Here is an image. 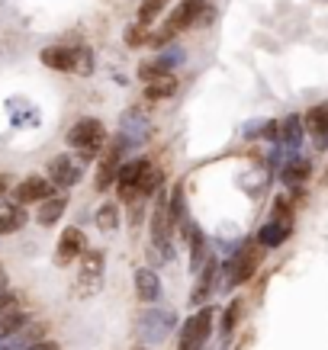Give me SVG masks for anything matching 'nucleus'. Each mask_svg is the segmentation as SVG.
I'll return each instance as SVG.
<instances>
[{
	"label": "nucleus",
	"mask_w": 328,
	"mask_h": 350,
	"mask_svg": "<svg viewBox=\"0 0 328 350\" xmlns=\"http://www.w3.org/2000/svg\"><path fill=\"white\" fill-rule=\"evenodd\" d=\"M212 16H216V10H212L206 0H180L177 10L171 13V16L161 23L158 29L149 32L145 45H151V49H164L168 42H174V39H177L180 32L193 29V26H206Z\"/></svg>",
	"instance_id": "1"
},
{
	"label": "nucleus",
	"mask_w": 328,
	"mask_h": 350,
	"mask_svg": "<svg viewBox=\"0 0 328 350\" xmlns=\"http://www.w3.org/2000/svg\"><path fill=\"white\" fill-rule=\"evenodd\" d=\"M42 64L45 68H52V71H64V75H71V71H77L81 77H87L90 71H94V55H90V49L87 45H49V49H42Z\"/></svg>",
	"instance_id": "2"
},
{
	"label": "nucleus",
	"mask_w": 328,
	"mask_h": 350,
	"mask_svg": "<svg viewBox=\"0 0 328 350\" xmlns=\"http://www.w3.org/2000/svg\"><path fill=\"white\" fill-rule=\"evenodd\" d=\"M261 260H264V247H261L257 241H244L242 247H238V251L229 257V264H225V270H223L225 286H229V289L244 286V283H248V280L257 273Z\"/></svg>",
	"instance_id": "3"
},
{
	"label": "nucleus",
	"mask_w": 328,
	"mask_h": 350,
	"mask_svg": "<svg viewBox=\"0 0 328 350\" xmlns=\"http://www.w3.org/2000/svg\"><path fill=\"white\" fill-rule=\"evenodd\" d=\"M68 145L81 154V158H97L100 154V148L106 145V129H103V122L100 119H94V116H87V119H77L75 126L68 129Z\"/></svg>",
	"instance_id": "4"
},
{
	"label": "nucleus",
	"mask_w": 328,
	"mask_h": 350,
	"mask_svg": "<svg viewBox=\"0 0 328 350\" xmlns=\"http://www.w3.org/2000/svg\"><path fill=\"white\" fill-rule=\"evenodd\" d=\"M103 270H106L103 251L87 247L84 254L77 257V293L81 296H94L97 289L103 286Z\"/></svg>",
	"instance_id": "5"
},
{
	"label": "nucleus",
	"mask_w": 328,
	"mask_h": 350,
	"mask_svg": "<svg viewBox=\"0 0 328 350\" xmlns=\"http://www.w3.org/2000/svg\"><path fill=\"white\" fill-rule=\"evenodd\" d=\"M210 331H212V308L203 306L180 325L177 350H203V344H206V338H210Z\"/></svg>",
	"instance_id": "6"
},
{
	"label": "nucleus",
	"mask_w": 328,
	"mask_h": 350,
	"mask_svg": "<svg viewBox=\"0 0 328 350\" xmlns=\"http://www.w3.org/2000/svg\"><path fill=\"white\" fill-rule=\"evenodd\" d=\"M171 238H174V228H171L168 219V200H155V209H151V251H158L161 260L171 257Z\"/></svg>",
	"instance_id": "7"
},
{
	"label": "nucleus",
	"mask_w": 328,
	"mask_h": 350,
	"mask_svg": "<svg viewBox=\"0 0 328 350\" xmlns=\"http://www.w3.org/2000/svg\"><path fill=\"white\" fill-rule=\"evenodd\" d=\"M123 145H126L123 138H113L103 148V158L97 164V180H94V187L100 193L110 190V187H116V174H119V167H123Z\"/></svg>",
	"instance_id": "8"
},
{
	"label": "nucleus",
	"mask_w": 328,
	"mask_h": 350,
	"mask_svg": "<svg viewBox=\"0 0 328 350\" xmlns=\"http://www.w3.org/2000/svg\"><path fill=\"white\" fill-rule=\"evenodd\" d=\"M52 193H55V183L49 180V177L29 174V177H23V180L13 187L10 196H13V202H16V206H23V209H26L29 202H45Z\"/></svg>",
	"instance_id": "9"
},
{
	"label": "nucleus",
	"mask_w": 328,
	"mask_h": 350,
	"mask_svg": "<svg viewBox=\"0 0 328 350\" xmlns=\"http://www.w3.org/2000/svg\"><path fill=\"white\" fill-rule=\"evenodd\" d=\"M87 251V238L84 232L77 228V225H71V228H64L62 238H58V247H55V260H58V267H68L75 264L77 257Z\"/></svg>",
	"instance_id": "10"
},
{
	"label": "nucleus",
	"mask_w": 328,
	"mask_h": 350,
	"mask_svg": "<svg viewBox=\"0 0 328 350\" xmlns=\"http://www.w3.org/2000/svg\"><path fill=\"white\" fill-rule=\"evenodd\" d=\"M149 167V161L145 158H136L129 161V164H123L116 174V190H119V200L123 202H138L136 196V187H138V177H142V170Z\"/></svg>",
	"instance_id": "11"
},
{
	"label": "nucleus",
	"mask_w": 328,
	"mask_h": 350,
	"mask_svg": "<svg viewBox=\"0 0 328 350\" xmlns=\"http://www.w3.org/2000/svg\"><path fill=\"white\" fill-rule=\"evenodd\" d=\"M216 280H219V260L210 257V260L203 264L200 276H197V286H193V293H190V306L203 308L210 302V296L216 293Z\"/></svg>",
	"instance_id": "12"
},
{
	"label": "nucleus",
	"mask_w": 328,
	"mask_h": 350,
	"mask_svg": "<svg viewBox=\"0 0 328 350\" xmlns=\"http://www.w3.org/2000/svg\"><path fill=\"white\" fill-rule=\"evenodd\" d=\"M49 180L62 190H71L77 180H81V167L75 164L71 154H58V158L49 161Z\"/></svg>",
	"instance_id": "13"
},
{
	"label": "nucleus",
	"mask_w": 328,
	"mask_h": 350,
	"mask_svg": "<svg viewBox=\"0 0 328 350\" xmlns=\"http://www.w3.org/2000/svg\"><path fill=\"white\" fill-rule=\"evenodd\" d=\"M171 325H174V315L155 308V312H145V315H142V321H138V334L149 338V340H161L171 331Z\"/></svg>",
	"instance_id": "14"
},
{
	"label": "nucleus",
	"mask_w": 328,
	"mask_h": 350,
	"mask_svg": "<svg viewBox=\"0 0 328 350\" xmlns=\"http://www.w3.org/2000/svg\"><path fill=\"white\" fill-rule=\"evenodd\" d=\"M303 126L312 138H316L318 148H328V107H312L303 116Z\"/></svg>",
	"instance_id": "15"
},
{
	"label": "nucleus",
	"mask_w": 328,
	"mask_h": 350,
	"mask_svg": "<svg viewBox=\"0 0 328 350\" xmlns=\"http://www.w3.org/2000/svg\"><path fill=\"white\" fill-rule=\"evenodd\" d=\"M45 338V325H26V328H20L16 334H10L7 340H0V350H29L36 340Z\"/></svg>",
	"instance_id": "16"
},
{
	"label": "nucleus",
	"mask_w": 328,
	"mask_h": 350,
	"mask_svg": "<svg viewBox=\"0 0 328 350\" xmlns=\"http://www.w3.org/2000/svg\"><path fill=\"white\" fill-rule=\"evenodd\" d=\"M136 296L142 302H158L161 299V280L155 270H149V267L136 270Z\"/></svg>",
	"instance_id": "17"
},
{
	"label": "nucleus",
	"mask_w": 328,
	"mask_h": 350,
	"mask_svg": "<svg viewBox=\"0 0 328 350\" xmlns=\"http://www.w3.org/2000/svg\"><path fill=\"white\" fill-rule=\"evenodd\" d=\"M303 132H306L303 116H286L283 122H277V138H280V145H286V148H297L299 142H303Z\"/></svg>",
	"instance_id": "18"
},
{
	"label": "nucleus",
	"mask_w": 328,
	"mask_h": 350,
	"mask_svg": "<svg viewBox=\"0 0 328 350\" xmlns=\"http://www.w3.org/2000/svg\"><path fill=\"white\" fill-rule=\"evenodd\" d=\"M64 213H68V200H64V196H49L45 202H39V213H36V222L49 228V225H55Z\"/></svg>",
	"instance_id": "19"
},
{
	"label": "nucleus",
	"mask_w": 328,
	"mask_h": 350,
	"mask_svg": "<svg viewBox=\"0 0 328 350\" xmlns=\"http://www.w3.org/2000/svg\"><path fill=\"white\" fill-rule=\"evenodd\" d=\"M187 238H190V270L193 273H200L203 264L210 260V251H206V238H203L200 228H187Z\"/></svg>",
	"instance_id": "20"
},
{
	"label": "nucleus",
	"mask_w": 328,
	"mask_h": 350,
	"mask_svg": "<svg viewBox=\"0 0 328 350\" xmlns=\"http://www.w3.org/2000/svg\"><path fill=\"white\" fill-rule=\"evenodd\" d=\"M161 177H164V170L155 167V164L149 161V167L142 170L138 187H136V196H138V200H149V196H155V193H158V187H161Z\"/></svg>",
	"instance_id": "21"
},
{
	"label": "nucleus",
	"mask_w": 328,
	"mask_h": 350,
	"mask_svg": "<svg viewBox=\"0 0 328 350\" xmlns=\"http://www.w3.org/2000/svg\"><path fill=\"white\" fill-rule=\"evenodd\" d=\"M23 225H26V209L23 206H3L0 209V234H13V232H20Z\"/></svg>",
	"instance_id": "22"
},
{
	"label": "nucleus",
	"mask_w": 328,
	"mask_h": 350,
	"mask_svg": "<svg viewBox=\"0 0 328 350\" xmlns=\"http://www.w3.org/2000/svg\"><path fill=\"white\" fill-rule=\"evenodd\" d=\"M164 75H174V64L168 58H145V62L138 64V77L145 84H151L155 77H164Z\"/></svg>",
	"instance_id": "23"
},
{
	"label": "nucleus",
	"mask_w": 328,
	"mask_h": 350,
	"mask_svg": "<svg viewBox=\"0 0 328 350\" xmlns=\"http://www.w3.org/2000/svg\"><path fill=\"white\" fill-rule=\"evenodd\" d=\"M174 90H177V75H164V77H155L149 87H145V100H168V96H174Z\"/></svg>",
	"instance_id": "24"
},
{
	"label": "nucleus",
	"mask_w": 328,
	"mask_h": 350,
	"mask_svg": "<svg viewBox=\"0 0 328 350\" xmlns=\"http://www.w3.org/2000/svg\"><path fill=\"white\" fill-rule=\"evenodd\" d=\"M312 177V167H309V161L297 158V161H290L283 167V183L286 187H303V183Z\"/></svg>",
	"instance_id": "25"
},
{
	"label": "nucleus",
	"mask_w": 328,
	"mask_h": 350,
	"mask_svg": "<svg viewBox=\"0 0 328 350\" xmlns=\"http://www.w3.org/2000/svg\"><path fill=\"white\" fill-rule=\"evenodd\" d=\"M29 325V315L23 312V308H13V312H7V315H0V340H7L10 334H16L20 328H26Z\"/></svg>",
	"instance_id": "26"
},
{
	"label": "nucleus",
	"mask_w": 328,
	"mask_h": 350,
	"mask_svg": "<svg viewBox=\"0 0 328 350\" xmlns=\"http://www.w3.org/2000/svg\"><path fill=\"white\" fill-rule=\"evenodd\" d=\"M290 234H293V232H290V228H283V225L267 222L264 228H261V234H257V244H261V247H277V244H283Z\"/></svg>",
	"instance_id": "27"
},
{
	"label": "nucleus",
	"mask_w": 328,
	"mask_h": 350,
	"mask_svg": "<svg viewBox=\"0 0 328 350\" xmlns=\"http://www.w3.org/2000/svg\"><path fill=\"white\" fill-rule=\"evenodd\" d=\"M270 222H274V225H283V228H290V232H293V202L286 200V196H277V200H274Z\"/></svg>",
	"instance_id": "28"
},
{
	"label": "nucleus",
	"mask_w": 328,
	"mask_h": 350,
	"mask_svg": "<svg viewBox=\"0 0 328 350\" xmlns=\"http://www.w3.org/2000/svg\"><path fill=\"white\" fill-rule=\"evenodd\" d=\"M97 228H100V232H116V228H119L116 202H103V206L97 209Z\"/></svg>",
	"instance_id": "29"
},
{
	"label": "nucleus",
	"mask_w": 328,
	"mask_h": 350,
	"mask_svg": "<svg viewBox=\"0 0 328 350\" xmlns=\"http://www.w3.org/2000/svg\"><path fill=\"white\" fill-rule=\"evenodd\" d=\"M168 7V0H142V7H138V26H145L149 29L151 23L158 20V13Z\"/></svg>",
	"instance_id": "30"
},
{
	"label": "nucleus",
	"mask_w": 328,
	"mask_h": 350,
	"mask_svg": "<svg viewBox=\"0 0 328 350\" xmlns=\"http://www.w3.org/2000/svg\"><path fill=\"white\" fill-rule=\"evenodd\" d=\"M242 312H244L242 299H235L232 306L223 312V338H232V331L238 328V321H242Z\"/></svg>",
	"instance_id": "31"
},
{
	"label": "nucleus",
	"mask_w": 328,
	"mask_h": 350,
	"mask_svg": "<svg viewBox=\"0 0 328 350\" xmlns=\"http://www.w3.org/2000/svg\"><path fill=\"white\" fill-rule=\"evenodd\" d=\"M20 302H23L20 293H13V289H7V286L0 289V315H7V312H13V308H23Z\"/></svg>",
	"instance_id": "32"
},
{
	"label": "nucleus",
	"mask_w": 328,
	"mask_h": 350,
	"mask_svg": "<svg viewBox=\"0 0 328 350\" xmlns=\"http://www.w3.org/2000/svg\"><path fill=\"white\" fill-rule=\"evenodd\" d=\"M10 190V180H7V177H0V193H7Z\"/></svg>",
	"instance_id": "33"
},
{
	"label": "nucleus",
	"mask_w": 328,
	"mask_h": 350,
	"mask_svg": "<svg viewBox=\"0 0 328 350\" xmlns=\"http://www.w3.org/2000/svg\"><path fill=\"white\" fill-rule=\"evenodd\" d=\"M3 286H7V283H3V270H0V289H3Z\"/></svg>",
	"instance_id": "34"
},
{
	"label": "nucleus",
	"mask_w": 328,
	"mask_h": 350,
	"mask_svg": "<svg viewBox=\"0 0 328 350\" xmlns=\"http://www.w3.org/2000/svg\"><path fill=\"white\" fill-rule=\"evenodd\" d=\"M136 350H151V347H136Z\"/></svg>",
	"instance_id": "35"
}]
</instances>
